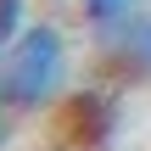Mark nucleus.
Returning a JSON list of instances; mask_svg holds the SVG:
<instances>
[{"label":"nucleus","mask_w":151,"mask_h":151,"mask_svg":"<svg viewBox=\"0 0 151 151\" xmlns=\"http://www.w3.org/2000/svg\"><path fill=\"white\" fill-rule=\"evenodd\" d=\"M67 73H73V56H67V34L56 22H28L22 39L0 56V90H6L11 112L56 106L67 90Z\"/></svg>","instance_id":"obj_1"},{"label":"nucleus","mask_w":151,"mask_h":151,"mask_svg":"<svg viewBox=\"0 0 151 151\" xmlns=\"http://www.w3.org/2000/svg\"><path fill=\"white\" fill-rule=\"evenodd\" d=\"M62 129L84 151L106 146L112 129H118V101H112L106 90H78V95H67V106H62Z\"/></svg>","instance_id":"obj_2"},{"label":"nucleus","mask_w":151,"mask_h":151,"mask_svg":"<svg viewBox=\"0 0 151 151\" xmlns=\"http://www.w3.org/2000/svg\"><path fill=\"white\" fill-rule=\"evenodd\" d=\"M78 11H84V28H90V39L106 50L112 39H123V34L134 28V17L146 11V0H78Z\"/></svg>","instance_id":"obj_3"},{"label":"nucleus","mask_w":151,"mask_h":151,"mask_svg":"<svg viewBox=\"0 0 151 151\" xmlns=\"http://www.w3.org/2000/svg\"><path fill=\"white\" fill-rule=\"evenodd\" d=\"M101 56H112V62H118V73H129V78L151 84V11H140V17H134V28H129L123 39H112Z\"/></svg>","instance_id":"obj_4"},{"label":"nucleus","mask_w":151,"mask_h":151,"mask_svg":"<svg viewBox=\"0 0 151 151\" xmlns=\"http://www.w3.org/2000/svg\"><path fill=\"white\" fill-rule=\"evenodd\" d=\"M22 28H28V0H0V56L22 39Z\"/></svg>","instance_id":"obj_5"},{"label":"nucleus","mask_w":151,"mask_h":151,"mask_svg":"<svg viewBox=\"0 0 151 151\" xmlns=\"http://www.w3.org/2000/svg\"><path fill=\"white\" fill-rule=\"evenodd\" d=\"M6 106H11V101H6V90H0V146H6Z\"/></svg>","instance_id":"obj_6"}]
</instances>
